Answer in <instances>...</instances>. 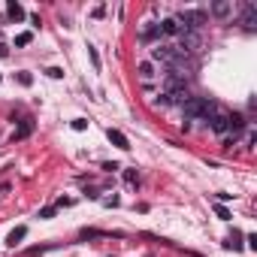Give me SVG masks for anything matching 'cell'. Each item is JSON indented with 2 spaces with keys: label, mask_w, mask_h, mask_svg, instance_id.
<instances>
[{
  "label": "cell",
  "mask_w": 257,
  "mask_h": 257,
  "mask_svg": "<svg viewBox=\"0 0 257 257\" xmlns=\"http://www.w3.org/2000/svg\"><path fill=\"white\" fill-rule=\"evenodd\" d=\"M40 215H43V218H52V215H55V206H46V209H43Z\"/></svg>",
  "instance_id": "24"
},
{
  "label": "cell",
  "mask_w": 257,
  "mask_h": 257,
  "mask_svg": "<svg viewBox=\"0 0 257 257\" xmlns=\"http://www.w3.org/2000/svg\"><path fill=\"white\" fill-rule=\"evenodd\" d=\"M25 236H28V227H16V230H13V233L7 236V245H13V248H16V245H19V242H22Z\"/></svg>",
  "instance_id": "12"
},
{
  "label": "cell",
  "mask_w": 257,
  "mask_h": 257,
  "mask_svg": "<svg viewBox=\"0 0 257 257\" xmlns=\"http://www.w3.org/2000/svg\"><path fill=\"white\" fill-rule=\"evenodd\" d=\"M158 34H161V28H158V25H149V28L143 31V40H155Z\"/></svg>",
  "instance_id": "15"
},
{
  "label": "cell",
  "mask_w": 257,
  "mask_h": 257,
  "mask_svg": "<svg viewBox=\"0 0 257 257\" xmlns=\"http://www.w3.org/2000/svg\"><path fill=\"white\" fill-rule=\"evenodd\" d=\"M197 49H200V37L191 34V31H185L182 40H179V46H176V52H179V55H191V52H197Z\"/></svg>",
  "instance_id": "5"
},
{
  "label": "cell",
  "mask_w": 257,
  "mask_h": 257,
  "mask_svg": "<svg viewBox=\"0 0 257 257\" xmlns=\"http://www.w3.org/2000/svg\"><path fill=\"white\" fill-rule=\"evenodd\" d=\"M85 127H88L85 118H76V121H73V131H85Z\"/></svg>",
  "instance_id": "21"
},
{
  "label": "cell",
  "mask_w": 257,
  "mask_h": 257,
  "mask_svg": "<svg viewBox=\"0 0 257 257\" xmlns=\"http://www.w3.org/2000/svg\"><path fill=\"white\" fill-rule=\"evenodd\" d=\"M182 109H185V115H188V118H212V115L218 112V109H215V103H212V100H206V97H191Z\"/></svg>",
  "instance_id": "1"
},
{
  "label": "cell",
  "mask_w": 257,
  "mask_h": 257,
  "mask_svg": "<svg viewBox=\"0 0 257 257\" xmlns=\"http://www.w3.org/2000/svg\"><path fill=\"white\" fill-rule=\"evenodd\" d=\"M7 13H10V19H13V22H22V19H25V10H22V4H16V0H10Z\"/></svg>",
  "instance_id": "13"
},
{
  "label": "cell",
  "mask_w": 257,
  "mask_h": 257,
  "mask_svg": "<svg viewBox=\"0 0 257 257\" xmlns=\"http://www.w3.org/2000/svg\"><path fill=\"white\" fill-rule=\"evenodd\" d=\"M106 137H109V143H115V146H118V149H124V152L131 149V143H127V137H124L121 131H112V127H109V131H106Z\"/></svg>",
  "instance_id": "10"
},
{
  "label": "cell",
  "mask_w": 257,
  "mask_h": 257,
  "mask_svg": "<svg viewBox=\"0 0 257 257\" xmlns=\"http://www.w3.org/2000/svg\"><path fill=\"white\" fill-rule=\"evenodd\" d=\"M4 55H7V49H4V46H0V58H4Z\"/></svg>",
  "instance_id": "25"
},
{
  "label": "cell",
  "mask_w": 257,
  "mask_h": 257,
  "mask_svg": "<svg viewBox=\"0 0 257 257\" xmlns=\"http://www.w3.org/2000/svg\"><path fill=\"white\" fill-rule=\"evenodd\" d=\"M230 13H233L230 0H218V4H212V16L215 19H230Z\"/></svg>",
  "instance_id": "9"
},
{
  "label": "cell",
  "mask_w": 257,
  "mask_h": 257,
  "mask_svg": "<svg viewBox=\"0 0 257 257\" xmlns=\"http://www.w3.org/2000/svg\"><path fill=\"white\" fill-rule=\"evenodd\" d=\"M124 182H127V185H137V170H127V173H124Z\"/></svg>",
  "instance_id": "18"
},
{
  "label": "cell",
  "mask_w": 257,
  "mask_h": 257,
  "mask_svg": "<svg viewBox=\"0 0 257 257\" xmlns=\"http://www.w3.org/2000/svg\"><path fill=\"white\" fill-rule=\"evenodd\" d=\"M31 131H34V121H31V118H25V121H22V127H19V131L13 134V140H25Z\"/></svg>",
  "instance_id": "14"
},
{
  "label": "cell",
  "mask_w": 257,
  "mask_h": 257,
  "mask_svg": "<svg viewBox=\"0 0 257 257\" xmlns=\"http://www.w3.org/2000/svg\"><path fill=\"white\" fill-rule=\"evenodd\" d=\"M176 22H179L182 31H191V34H194L200 25H206V13H203V10H182V13L176 16Z\"/></svg>",
  "instance_id": "2"
},
{
  "label": "cell",
  "mask_w": 257,
  "mask_h": 257,
  "mask_svg": "<svg viewBox=\"0 0 257 257\" xmlns=\"http://www.w3.org/2000/svg\"><path fill=\"white\" fill-rule=\"evenodd\" d=\"M137 73H140V79H143V82H152V79H155V67H152L149 61H143V64L137 67Z\"/></svg>",
  "instance_id": "11"
},
{
  "label": "cell",
  "mask_w": 257,
  "mask_h": 257,
  "mask_svg": "<svg viewBox=\"0 0 257 257\" xmlns=\"http://www.w3.org/2000/svg\"><path fill=\"white\" fill-rule=\"evenodd\" d=\"M46 73H49V76H52V79H61V76H64V73H61V70H58V67H52V70H46Z\"/></svg>",
  "instance_id": "23"
},
{
  "label": "cell",
  "mask_w": 257,
  "mask_h": 257,
  "mask_svg": "<svg viewBox=\"0 0 257 257\" xmlns=\"http://www.w3.org/2000/svg\"><path fill=\"white\" fill-rule=\"evenodd\" d=\"M88 55H91V61H94V67L100 70V55H97V49H91V46H88Z\"/></svg>",
  "instance_id": "19"
},
{
  "label": "cell",
  "mask_w": 257,
  "mask_h": 257,
  "mask_svg": "<svg viewBox=\"0 0 257 257\" xmlns=\"http://www.w3.org/2000/svg\"><path fill=\"white\" fill-rule=\"evenodd\" d=\"M152 58L161 61V64H170V67L182 64V55L176 52V46H155V49H152Z\"/></svg>",
  "instance_id": "3"
},
{
  "label": "cell",
  "mask_w": 257,
  "mask_h": 257,
  "mask_svg": "<svg viewBox=\"0 0 257 257\" xmlns=\"http://www.w3.org/2000/svg\"><path fill=\"white\" fill-rule=\"evenodd\" d=\"M242 25H245V31H254V28H257V7H254V4H245Z\"/></svg>",
  "instance_id": "7"
},
{
  "label": "cell",
  "mask_w": 257,
  "mask_h": 257,
  "mask_svg": "<svg viewBox=\"0 0 257 257\" xmlns=\"http://www.w3.org/2000/svg\"><path fill=\"white\" fill-rule=\"evenodd\" d=\"M31 40H34V34H19V37H16V46H28Z\"/></svg>",
  "instance_id": "17"
},
{
  "label": "cell",
  "mask_w": 257,
  "mask_h": 257,
  "mask_svg": "<svg viewBox=\"0 0 257 257\" xmlns=\"http://www.w3.org/2000/svg\"><path fill=\"white\" fill-rule=\"evenodd\" d=\"M0 37H4V34H0Z\"/></svg>",
  "instance_id": "26"
},
{
  "label": "cell",
  "mask_w": 257,
  "mask_h": 257,
  "mask_svg": "<svg viewBox=\"0 0 257 257\" xmlns=\"http://www.w3.org/2000/svg\"><path fill=\"white\" fill-rule=\"evenodd\" d=\"M164 94H167V103H170V106H185V103L191 100V88H188V85L170 88V91H164Z\"/></svg>",
  "instance_id": "4"
},
{
  "label": "cell",
  "mask_w": 257,
  "mask_h": 257,
  "mask_svg": "<svg viewBox=\"0 0 257 257\" xmlns=\"http://www.w3.org/2000/svg\"><path fill=\"white\" fill-rule=\"evenodd\" d=\"M227 248H233V251H239V248H242V242H239V233H233V236L227 239Z\"/></svg>",
  "instance_id": "16"
},
{
  "label": "cell",
  "mask_w": 257,
  "mask_h": 257,
  "mask_svg": "<svg viewBox=\"0 0 257 257\" xmlns=\"http://www.w3.org/2000/svg\"><path fill=\"white\" fill-rule=\"evenodd\" d=\"M215 212H218V218H221V221H230V212H227L224 206H215Z\"/></svg>",
  "instance_id": "20"
},
{
  "label": "cell",
  "mask_w": 257,
  "mask_h": 257,
  "mask_svg": "<svg viewBox=\"0 0 257 257\" xmlns=\"http://www.w3.org/2000/svg\"><path fill=\"white\" fill-rule=\"evenodd\" d=\"M19 82H22V85H31V82H34V76H31V73H19Z\"/></svg>",
  "instance_id": "22"
},
{
  "label": "cell",
  "mask_w": 257,
  "mask_h": 257,
  "mask_svg": "<svg viewBox=\"0 0 257 257\" xmlns=\"http://www.w3.org/2000/svg\"><path fill=\"white\" fill-rule=\"evenodd\" d=\"M158 28H161V34H167V37H182V34H185V31L179 28V22H176V19H164Z\"/></svg>",
  "instance_id": "8"
},
{
  "label": "cell",
  "mask_w": 257,
  "mask_h": 257,
  "mask_svg": "<svg viewBox=\"0 0 257 257\" xmlns=\"http://www.w3.org/2000/svg\"><path fill=\"white\" fill-rule=\"evenodd\" d=\"M212 131L215 134H230V115L227 112H215L212 115Z\"/></svg>",
  "instance_id": "6"
}]
</instances>
